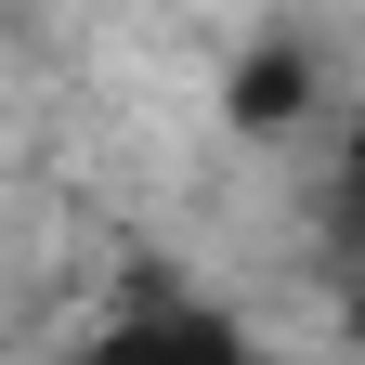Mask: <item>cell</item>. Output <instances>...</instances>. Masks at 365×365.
Segmentation results:
<instances>
[{
	"instance_id": "1",
	"label": "cell",
	"mask_w": 365,
	"mask_h": 365,
	"mask_svg": "<svg viewBox=\"0 0 365 365\" xmlns=\"http://www.w3.org/2000/svg\"><path fill=\"white\" fill-rule=\"evenodd\" d=\"M91 365H248V339H235V313L196 300V287H130L118 327L91 339Z\"/></svg>"
},
{
	"instance_id": "3",
	"label": "cell",
	"mask_w": 365,
	"mask_h": 365,
	"mask_svg": "<svg viewBox=\"0 0 365 365\" xmlns=\"http://www.w3.org/2000/svg\"><path fill=\"white\" fill-rule=\"evenodd\" d=\"M313 222H327V248L365 274V118L339 130V157H327V182H313Z\"/></svg>"
},
{
	"instance_id": "2",
	"label": "cell",
	"mask_w": 365,
	"mask_h": 365,
	"mask_svg": "<svg viewBox=\"0 0 365 365\" xmlns=\"http://www.w3.org/2000/svg\"><path fill=\"white\" fill-rule=\"evenodd\" d=\"M222 105H235V130H287L313 105V66L287 53V39H261V53H235V91H222Z\"/></svg>"
}]
</instances>
